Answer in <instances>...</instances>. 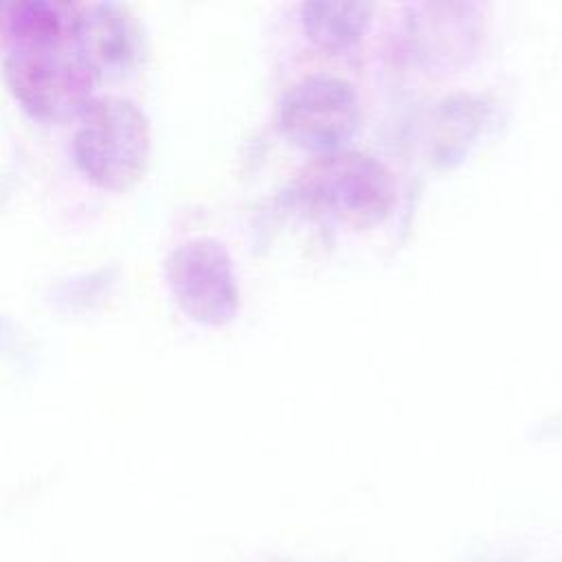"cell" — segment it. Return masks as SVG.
I'll return each mask as SVG.
<instances>
[{
  "instance_id": "obj_1",
  "label": "cell",
  "mask_w": 562,
  "mask_h": 562,
  "mask_svg": "<svg viewBox=\"0 0 562 562\" xmlns=\"http://www.w3.org/2000/svg\"><path fill=\"white\" fill-rule=\"evenodd\" d=\"M9 35L4 68L20 101L46 116L83 110L99 68L83 40L81 11L44 0L22 2L11 9Z\"/></svg>"
},
{
  "instance_id": "obj_2",
  "label": "cell",
  "mask_w": 562,
  "mask_h": 562,
  "mask_svg": "<svg viewBox=\"0 0 562 562\" xmlns=\"http://www.w3.org/2000/svg\"><path fill=\"white\" fill-rule=\"evenodd\" d=\"M79 165L97 182L121 189L134 182L149 160V121L125 97H97L81 110L75 132Z\"/></svg>"
},
{
  "instance_id": "obj_3",
  "label": "cell",
  "mask_w": 562,
  "mask_h": 562,
  "mask_svg": "<svg viewBox=\"0 0 562 562\" xmlns=\"http://www.w3.org/2000/svg\"><path fill=\"white\" fill-rule=\"evenodd\" d=\"M299 191L312 206L358 226L382 220L393 202L386 167L353 149L321 154L299 176Z\"/></svg>"
},
{
  "instance_id": "obj_4",
  "label": "cell",
  "mask_w": 562,
  "mask_h": 562,
  "mask_svg": "<svg viewBox=\"0 0 562 562\" xmlns=\"http://www.w3.org/2000/svg\"><path fill=\"white\" fill-rule=\"evenodd\" d=\"M167 281L182 310L202 323H226L239 307L233 259L213 237L180 241L167 257Z\"/></svg>"
},
{
  "instance_id": "obj_5",
  "label": "cell",
  "mask_w": 562,
  "mask_h": 562,
  "mask_svg": "<svg viewBox=\"0 0 562 562\" xmlns=\"http://www.w3.org/2000/svg\"><path fill=\"white\" fill-rule=\"evenodd\" d=\"M358 125V97L349 81L312 75L296 81L279 103V127L296 145L336 151Z\"/></svg>"
},
{
  "instance_id": "obj_6",
  "label": "cell",
  "mask_w": 562,
  "mask_h": 562,
  "mask_svg": "<svg viewBox=\"0 0 562 562\" xmlns=\"http://www.w3.org/2000/svg\"><path fill=\"white\" fill-rule=\"evenodd\" d=\"M371 15V4L360 0H312L301 7V22L310 40L329 50L356 44Z\"/></svg>"
}]
</instances>
